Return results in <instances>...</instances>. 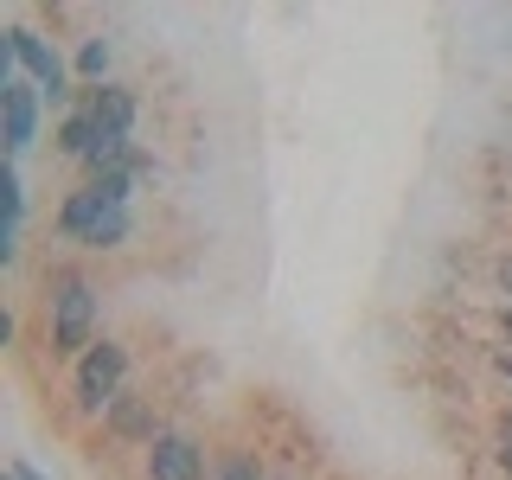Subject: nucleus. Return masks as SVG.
I'll use <instances>...</instances> for the list:
<instances>
[{
  "label": "nucleus",
  "mask_w": 512,
  "mask_h": 480,
  "mask_svg": "<svg viewBox=\"0 0 512 480\" xmlns=\"http://www.w3.org/2000/svg\"><path fill=\"white\" fill-rule=\"evenodd\" d=\"M141 173H154V160L122 167V173H103V180H90L84 192H71L64 212H58V231L71 237V244H84V250L128 244V231H135V180Z\"/></svg>",
  "instance_id": "f257e3e1"
},
{
  "label": "nucleus",
  "mask_w": 512,
  "mask_h": 480,
  "mask_svg": "<svg viewBox=\"0 0 512 480\" xmlns=\"http://www.w3.org/2000/svg\"><path fill=\"white\" fill-rule=\"evenodd\" d=\"M90 346H96V288L77 269H64V276H52V352L84 359Z\"/></svg>",
  "instance_id": "f03ea898"
},
{
  "label": "nucleus",
  "mask_w": 512,
  "mask_h": 480,
  "mask_svg": "<svg viewBox=\"0 0 512 480\" xmlns=\"http://www.w3.org/2000/svg\"><path fill=\"white\" fill-rule=\"evenodd\" d=\"M122 378H128V346L122 340H96L84 359H77V378H71V391H77V410H116L122 404Z\"/></svg>",
  "instance_id": "7ed1b4c3"
},
{
  "label": "nucleus",
  "mask_w": 512,
  "mask_h": 480,
  "mask_svg": "<svg viewBox=\"0 0 512 480\" xmlns=\"http://www.w3.org/2000/svg\"><path fill=\"white\" fill-rule=\"evenodd\" d=\"M7 52H13V71L32 77L45 103H64V96H71V64L58 58L52 39H39L32 26H7Z\"/></svg>",
  "instance_id": "20e7f679"
},
{
  "label": "nucleus",
  "mask_w": 512,
  "mask_h": 480,
  "mask_svg": "<svg viewBox=\"0 0 512 480\" xmlns=\"http://www.w3.org/2000/svg\"><path fill=\"white\" fill-rule=\"evenodd\" d=\"M39 109H45V96L32 77H7L0 84V128H7V160H20L32 141H39Z\"/></svg>",
  "instance_id": "39448f33"
},
{
  "label": "nucleus",
  "mask_w": 512,
  "mask_h": 480,
  "mask_svg": "<svg viewBox=\"0 0 512 480\" xmlns=\"http://www.w3.org/2000/svg\"><path fill=\"white\" fill-rule=\"evenodd\" d=\"M148 480H205V448L192 436L160 429V436L148 442Z\"/></svg>",
  "instance_id": "423d86ee"
},
{
  "label": "nucleus",
  "mask_w": 512,
  "mask_h": 480,
  "mask_svg": "<svg viewBox=\"0 0 512 480\" xmlns=\"http://www.w3.org/2000/svg\"><path fill=\"white\" fill-rule=\"evenodd\" d=\"M77 109H90V122L103 128V135H135V116H141L135 90H122V84H96Z\"/></svg>",
  "instance_id": "0eeeda50"
},
{
  "label": "nucleus",
  "mask_w": 512,
  "mask_h": 480,
  "mask_svg": "<svg viewBox=\"0 0 512 480\" xmlns=\"http://www.w3.org/2000/svg\"><path fill=\"white\" fill-rule=\"evenodd\" d=\"M109 423H116V429H122V436H148V442L160 436V429H154V416H148V410H141V404H128V391H122V404H116V410H109Z\"/></svg>",
  "instance_id": "6e6552de"
},
{
  "label": "nucleus",
  "mask_w": 512,
  "mask_h": 480,
  "mask_svg": "<svg viewBox=\"0 0 512 480\" xmlns=\"http://www.w3.org/2000/svg\"><path fill=\"white\" fill-rule=\"evenodd\" d=\"M77 77H90V90L109 77V39H84V52H77Z\"/></svg>",
  "instance_id": "1a4fd4ad"
},
{
  "label": "nucleus",
  "mask_w": 512,
  "mask_h": 480,
  "mask_svg": "<svg viewBox=\"0 0 512 480\" xmlns=\"http://www.w3.org/2000/svg\"><path fill=\"white\" fill-rule=\"evenodd\" d=\"M218 480H276V474H269L256 455H224L218 461Z\"/></svg>",
  "instance_id": "9d476101"
},
{
  "label": "nucleus",
  "mask_w": 512,
  "mask_h": 480,
  "mask_svg": "<svg viewBox=\"0 0 512 480\" xmlns=\"http://www.w3.org/2000/svg\"><path fill=\"white\" fill-rule=\"evenodd\" d=\"M7 480H45V474L32 468V461H13V468H7Z\"/></svg>",
  "instance_id": "9b49d317"
},
{
  "label": "nucleus",
  "mask_w": 512,
  "mask_h": 480,
  "mask_svg": "<svg viewBox=\"0 0 512 480\" xmlns=\"http://www.w3.org/2000/svg\"><path fill=\"white\" fill-rule=\"evenodd\" d=\"M500 468L512 474V429H500Z\"/></svg>",
  "instance_id": "f8f14e48"
},
{
  "label": "nucleus",
  "mask_w": 512,
  "mask_h": 480,
  "mask_svg": "<svg viewBox=\"0 0 512 480\" xmlns=\"http://www.w3.org/2000/svg\"><path fill=\"white\" fill-rule=\"evenodd\" d=\"M500 333H506V340H512V301H506V308H500Z\"/></svg>",
  "instance_id": "ddd939ff"
},
{
  "label": "nucleus",
  "mask_w": 512,
  "mask_h": 480,
  "mask_svg": "<svg viewBox=\"0 0 512 480\" xmlns=\"http://www.w3.org/2000/svg\"><path fill=\"white\" fill-rule=\"evenodd\" d=\"M500 288H506V295H512V256H506V263H500Z\"/></svg>",
  "instance_id": "4468645a"
},
{
  "label": "nucleus",
  "mask_w": 512,
  "mask_h": 480,
  "mask_svg": "<svg viewBox=\"0 0 512 480\" xmlns=\"http://www.w3.org/2000/svg\"><path fill=\"white\" fill-rule=\"evenodd\" d=\"M500 372H506V378H512V352H500Z\"/></svg>",
  "instance_id": "2eb2a0df"
},
{
  "label": "nucleus",
  "mask_w": 512,
  "mask_h": 480,
  "mask_svg": "<svg viewBox=\"0 0 512 480\" xmlns=\"http://www.w3.org/2000/svg\"><path fill=\"white\" fill-rule=\"evenodd\" d=\"M276 480H301V474H276Z\"/></svg>",
  "instance_id": "dca6fc26"
},
{
  "label": "nucleus",
  "mask_w": 512,
  "mask_h": 480,
  "mask_svg": "<svg viewBox=\"0 0 512 480\" xmlns=\"http://www.w3.org/2000/svg\"><path fill=\"white\" fill-rule=\"evenodd\" d=\"M506 429H512V416H506Z\"/></svg>",
  "instance_id": "f3484780"
}]
</instances>
